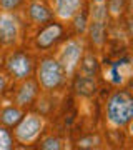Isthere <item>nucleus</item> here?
<instances>
[{
	"label": "nucleus",
	"instance_id": "1",
	"mask_svg": "<svg viewBox=\"0 0 133 150\" xmlns=\"http://www.w3.org/2000/svg\"><path fill=\"white\" fill-rule=\"evenodd\" d=\"M106 117L113 127H125L133 117V100L127 92H117L106 103Z\"/></svg>",
	"mask_w": 133,
	"mask_h": 150
},
{
	"label": "nucleus",
	"instance_id": "2",
	"mask_svg": "<svg viewBox=\"0 0 133 150\" xmlns=\"http://www.w3.org/2000/svg\"><path fill=\"white\" fill-rule=\"evenodd\" d=\"M65 70L60 65L58 60L55 59H47L43 60L37 70V79L38 83L45 88V90H55L58 88L65 80Z\"/></svg>",
	"mask_w": 133,
	"mask_h": 150
},
{
	"label": "nucleus",
	"instance_id": "3",
	"mask_svg": "<svg viewBox=\"0 0 133 150\" xmlns=\"http://www.w3.org/2000/svg\"><path fill=\"white\" fill-rule=\"evenodd\" d=\"M43 129V120L37 113H30L27 117H22V120L17 123L15 139L22 144H32L38 139V135Z\"/></svg>",
	"mask_w": 133,
	"mask_h": 150
},
{
	"label": "nucleus",
	"instance_id": "4",
	"mask_svg": "<svg viewBox=\"0 0 133 150\" xmlns=\"http://www.w3.org/2000/svg\"><path fill=\"white\" fill-rule=\"evenodd\" d=\"M7 70L17 80H25L33 72V62L27 54L15 52V54H10L7 59Z\"/></svg>",
	"mask_w": 133,
	"mask_h": 150
},
{
	"label": "nucleus",
	"instance_id": "5",
	"mask_svg": "<svg viewBox=\"0 0 133 150\" xmlns=\"http://www.w3.org/2000/svg\"><path fill=\"white\" fill-rule=\"evenodd\" d=\"M18 38V22L12 13H0V43L2 45H15Z\"/></svg>",
	"mask_w": 133,
	"mask_h": 150
},
{
	"label": "nucleus",
	"instance_id": "6",
	"mask_svg": "<svg viewBox=\"0 0 133 150\" xmlns=\"http://www.w3.org/2000/svg\"><path fill=\"white\" fill-rule=\"evenodd\" d=\"M82 55V45H80L77 40H70V42L65 43V47L62 48V54H60V65L63 67L65 74L70 75L77 69L78 65V59Z\"/></svg>",
	"mask_w": 133,
	"mask_h": 150
},
{
	"label": "nucleus",
	"instance_id": "7",
	"mask_svg": "<svg viewBox=\"0 0 133 150\" xmlns=\"http://www.w3.org/2000/svg\"><path fill=\"white\" fill-rule=\"evenodd\" d=\"M62 33H63V28H62L60 23H48L47 27L38 33L37 47L42 48V50H47V48L53 47V45L60 40Z\"/></svg>",
	"mask_w": 133,
	"mask_h": 150
},
{
	"label": "nucleus",
	"instance_id": "8",
	"mask_svg": "<svg viewBox=\"0 0 133 150\" xmlns=\"http://www.w3.org/2000/svg\"><path fill=\"white\" fill-rule=\"evenodd\" d=\"M37 97V83L30 79H25V82L20 85V90L17 92V105L18 107H25V105H30V103L35 100Z\"/></svg>",
	"mask_w": 133,
	"mask_h": 150
},
{
	"label": "nucleus",
	"instance_id": "9",
	"mask_svg": "<svg viewBox=\"0 0 133 150\" xmlns=\"http://www.w3.org/2000/svg\"><path fill=\"white\" fill-rule=\"evenodd\" d=\"M82 0H55V13L60 18H72L78 12Z\"/></svg>",
	"mask_w": 133,
	"mask_h": 150
},
{
	"label": "nucleus",
	"instance_id": "10",
	"mask_svg": "<svg viewBox=\"0 0 133 150\" xmlns=\"http://www.w3.org/2000/svg\"><path fill=\"white\" fill-rule=\"evenodd\" d=\"M28 17H30V20L33 23L42 25V23H45V22H48L52 18V12H50V8L47 5H43L40 2H35L28 8Z\"/></svg>",
	"mask_w": 133,
	"mask_h": 150
},
{
	"label": "nucleus",
	"instance_id": "11",
	"mask_svg": "<svg viewBox=\"0 0 133 150\" xmlns=\"http://www.w3.org/2000/svg\"><path fill=\"white\" fill-rule=\"evenodd\" d=\"M22 117H23V113L18 107H5L0 112V123L4 127H15L22 120Z\"/></svg>",
	"mask_w": 133,
	"mask_h": 150
},
{
	"label": "nucleus",
	"instance_id": "12",
	"mask_svg": "<svg viewBox=\"0 0 133 150\" xmlns=\"http://www.w3.org/2000/svg\"><path fill=\"white\" fill-rule=\"evenodd\" d=\"M75 90L82 95H93L96 90V83L90 75H78L75 79Z\"/></svg>",
	"mask_w": 133,
	"mask_h": 150
},
{
	"label": "nucleus",
	"instance_id": "13",
	"mask_svg": "<svg viewBox=\"0 0 133 150\" xmlns=\"http://www.w3.org/2000/svg\"><path fill=\"white\" fill-rule=\"evenodd\" d=\"M88 30H90V37L93 43L101 45L105 42V23H103V20H91Z\"/></svg>",
	"mask_w": 133,
	"mask_h": 150
},
{
	"label": "nucleus",
	"instance_id": "14",
	"mask_svg": "<svg viewBox=\"0 0 133 150\" xmlns=\"http://www.w3.org/2000/svg\"><path fill=\"white\" fill-rule=\"evenodd\" d=\"M12 145H13V139H12L10 132L0 123V150L12 149Z\"/></svg>",
	"mask_w": 133,
	"mask_h": 150
},
{
	"label": "nucleus",
	"instance_id": "15",
	"mask_svg": "<svg viewBox=\"0 0 133 150\" xmlns=\"http://www.w3.org/2000/svg\"><path fill=\"white\" fill-rule=\"evenodd\" d=\"M82 70H83L87 75L93 77V74L96 72V60H95L93 55H87V57H85L83 64H82Z\"/></svg>",
	"mask_w": 133,
	"mask_h": 150
},
{
	"label": "nucleus",
	"instance_id": "16",
	"mask_svg": "<svg viewBox=\"0 0 133 150\" xmlns=\"http://www.w3.org/2000/svg\"><path fill=\"white\" fill-rule=\"evenodd\" d=\"M20 4L22 0H0V8L4 12H10V10H15Z\"/></svg>",
	"mask_w": 133,
	"mask_h": 150
},
{
	"label": "nucleus",
	"instance_id": "17",
	"mask_svg": "<svg viewBox=\"0 0 133 150\" xmlns=\"http://www.w3.org/2000/svg\"><path fill=\"white\" fill-rule=\"evenodd\" d=\"M75 27H77V30H80V32H83L87 28V18H85V15L83 13H75Z\"/></svg>",
	"mask_w": 133,
	"mask_h": 150
},
{
	"label": "nucleus",
	"instance_id": "18",
	"mask_svg": "<svg viewBox=\"0 0 133 150\" xmlns=\"http://www.w3.org/2000/svg\"><path fill=\"white\" fill-rule=\"evenodd\" d=\"M105 15H106V8L105 7H95L93 10H91V18L93 20H103L105 18Z\"/></svg>",
	"mask_w": 133,
	"mask_h": 150
},
{
	"label": "nucleus",
	"instance_id": "19",
	"mask_svg": "<svg viewBox=\"0 0 133 150\" xmlns=\"http://www.w3.org/2000/svg\"><path fill=\"white\" fill-rule=\"evenodd\" d=\"M40 147L42 149H60V142L57 139H45Z\"/></svg>",
	"mask_w": 133,
	"mask_h": 150
},
{
	"label": "nucleus",
	"instance_id": "20",
	"mask_svg": "<svg viewBox=\"0 0 133 150\" xmlns=\"http://www.w3.org/2000/svg\"><path fill=\"white\" fill-rule=\"evenodd\" d=\"M110 75H112V82L113 83H122V75H120V72H118V65L113 64L112 70H110Z\"/></svg>",
	"mask_w": 133,
	"mask_h": 150
},
{
	"label": "nucleus",
	"instance_id": "21",
	"mask_svg": "<svg viewBox=\"0 0 133 150\" xmlns=\"http://www.w3.org/2000/svg\"><path fill=\"white\" fill-rule=\"evenodd\" d=\"M5 87H7V79H5V75L0 74V93L5 90Z\"/></svg>",
	"mask_w": 133,
	"mask_h": 150
},
{
	"label": "nucleus",
	"instance_id": "22",
	"mask_svg": "<svg viewBox=\"0 0 133 150\" xmlns=\"http://www.w3.org/2000/svg\"><path fill=\"white\" fill-rule=\"evenodd\" d=\"M95 2H98V4H100V2H103V0H95Z\"/></svg>",
	"mask_w": 133,
	"mask_h": 150
}]
</instances>
